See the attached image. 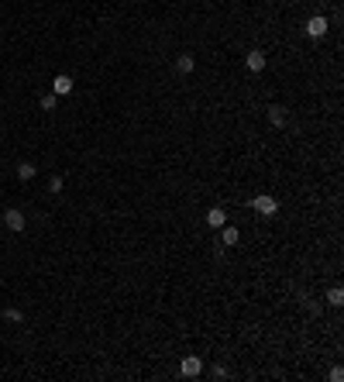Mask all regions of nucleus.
I'll use <instances>...</instances> for the list:
<instances>
[{
  "label": "nucleus",
  "instance_id": "nucleus-1",
  "mask_svg": "<svg viewBox=\"0 0 344 382\" xmlns=\"http://www.w3.org/2000/svg\"><path fill=\"white\" fill-rule=\"evenodd\" d=\"M252 207L258 210L262 217H275V214H279V200H275V197H269V193H258V197L252 200Z\"/></svg>",
  "mask_w": 344,
  "mask_h": 382
},
{
  "label": "nucleus",
  "instance_id": "nucleus-2",
  "mask_svg": "<svg viewBox=\"0 0 344 382\" xmlns=\"http://www.w3.org/2000/svg\"><path fill=\"white\" fill-rule=\"evenodd\" d=\"M327 28H331L327 17H323V14H313V17L307 21V35L310 38H323V35H327Z\"/></svg>",
  "mask_w": 344,
  "mask_h": 382
},
{
  "label": "nucleus",
  "instance_id": "nucleus-3",
  "mask_svg": "<svg viewBox=\"0 0 344 382\" xmlns=\"http://www.w3.org/2000/svg\"><path fill=\"white\" fill-rule=\"evenodd\" d=\"M179 372H183V379H200V372H203V358H183Z\"/></svg>",
  "mask_w": 344,
  "mask_h": 382
},
{
  "label": "nucleus",
  "instance_id": "nucleus-4",
  "mask_svg": "<svg viewBox=\"0 0 344 382\" xmlns=\"http://www.w3.org/2000/svg\"><path fill=\"white\" fill-rule=\"evenodd\" d=\"M4 224H7V231H24V214L21 210H4Z\"/></svg>",
  "mask_w": 344,
  "mask_h": 382
},
{
  "label": "nucleus",
  "instance_id": "nucleus-5",
  "mask_svg": "<svg viewBox=\"0 0 344 382\" xmlns=\"http://www.w3.org/2000/svg\"><path fill=\"white\" fill-rule=\"evenodd\" d=\"M206 224H210L214 231H220V227L227 224V214H224V207H210V210H206Z\"/></svg>",
  "mask_w": 344,
  "mask_h": 382
},
{
  "label": "nucleus",
  "instance_id": "nucleus-6",
  "mask_svg": "<svg viewBox=\"0 0 344 382\" xmlns=\"http://www.w3.org/2000/svg\"><path fill=\"white\" fill-rule=\"evenodd\" d=\"M265 62H269V59H265V52H262V48L248 52V59H244V66H248L252 72H262V69H265Z\"/></svg>",
  "mask_w": 344,
  "mask_h": 382
},
{
  "label": "nucleus",
  "instance_id": "nucleus-7",
  "mask_svg": "<svg viewBox=\"0 0 344 382\" xmlns=\"http://www.w3.org/2000/svg\"><path fill=\"white\" fill-rule=\"evenodd\" d=\"M238 241H241V231L231 227V224H224V227H220V244H224V248H234Z\"/></svg>",
  "mask_w": 344,
  "mask_h": 382
},
{
  "label": "nucleus",
  "instance_id": "nucleus-8",
  "mask_svg": "<svg viewBox=\"0 0 344 382\" xmlns=\"http://www.w3.org/2000/svg\"><path fill=\"white\" fill-rule=\"evenodd\" d=\"M52 90H55V97H66V93H72V76L59 72L55 80H52Z\"/></svg>",
  "mask_w": 344,
  "mask_h": 382
},
{
  "label": "nucleus",
  "instance_id": "nucleus-9",
  "mask_svg": "<svg viewBox=\"0 0 344 382\" xmlns=\"http://www.w3.org/2000/svg\"><path fill=\"white\" fill-rule=\"evenodd\" d=\"M269 121H272L275 127H282V124H286V107L272 104V107H269Z\"/></svg>",
  "mask_w": 344,
  "mask_h": 382
},
{
  "label": "nucleus",
  "instance_id": "nucleus-10",
  "mask_svg": "<svg viewBox=\"0 0 344 382\" xmlns=\"http://www.w3.org/2000/svg\"><path fill=\"white\" fill-rule=\"evenodd\" d=\"M34 173H38V165H31V162H21V165H17V179H24V183H28V179H34Z\"/></svg>",
  "mask_w": 344,
  "mask_h": 382
},
{
  "label": "nucleus",
  "instance_id": "nucleus-11",
  "mask_svg": "<svg viewBox=\"0 0 344 382\" xmlns=\"http://www.w3.org/2000/svg\"><path fill=\"white\" fill-rule=\"evenodd\" d=\"M193 66H196L193 55H179V59H176V69H179V72H193Z\"/></svg>",
  "mask_w": 344,
  "mask_h": 382
},
{
  "label": "nucleus",
  "instance_id": "nucleus-12",
  "mask_svg": "<svg viewBox=\"0 0 344 382\" xmlns=\"http://www.w3.org/2000/svg\"><path fill=\"white\" fill-rule=\"evenodd\" d=\"M327 303H331V307H341V303H344V290H341V286L327 290Z\"/></svg>",
  "mask_w": 344,
  "mask_h": 382
},
{
  "label": "nucleus",
  "instance_id": "nucleus-13",
  "mask_svg": "<svg viewBox=\"0 0 344 382\" xmlns=\"http://www.w3.org/2000/svg\"><path fill=\"white\" fill-rule=\"evenodd\" d=\"M55 104H59L55 93H45V97H42V110H55Z\"/></svg>",
  "mask_w": 344,
  "mask_h": 382
},
{
  "label": "nucleus",
  "instance_id": "nucleus-14",
  "mask_svg": "<svg viewBox=\"0 0 344 382\" xmlns=\"http://www.w3.org/2000/svg\"><path fill=\"white\" fill-rule=\"evenodd\" d=\"M4 317H7V320H14V324H21V320H24V313H21V310H7Z\"/></svg>",
  "mask_w": 344,
  "mask_h": 382
},
{
  "label": "nucleus",
  "instance_id": "nucleus-15",
  "mask_svg": "<svg viewBox=\"0 0 344 382\" xmlns=\"http://www.w3.org/2000/svg\"><path fill=\"white\" fill-rule=\"evenodd\" d=\"M214 379H227V369H224V365H214Z\"/></svg>",
  "mask_w": 344,
  "mask_h": 382
},
{
  "label": "nucleus",
  "instance_id": "nucleus-16",
  "mask_svg": "<svg viewBox=\"0 0 344 382\" xmlns=\"http://www.w3.org/2000/svg\"><path fill=\"white\" fill-rule=\"evenodd\" d=\"M48 189H52V193H62V179H59V176H55V179L48 183Z\"/></svg>",
  "mask_w": 344,
  "mask_h": 382
}]
</instances>
